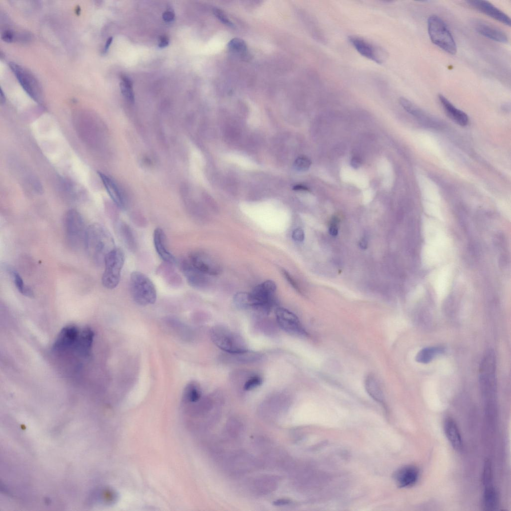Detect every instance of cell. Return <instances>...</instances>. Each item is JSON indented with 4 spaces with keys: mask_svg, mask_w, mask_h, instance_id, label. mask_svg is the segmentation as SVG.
I'll return each instance as SVG.
<instances>
[{
    "mask_svg": "<svg viewBox=\"0 0 511 511\" xmlns=\"http://www.w3.org/2000/svg\"><path fill=\"white\" fill-rule=\"evenodd\" d=\"M234 302L239 308L247 309L252 308V300L250 293L240 292L234 297Z\"/></svg>",
    "mask_w": 511,
    "mask_h": 511,
    "instance_id": "28",
    "label": "cell"
},
{
    "mask_svg": "<svg viewBox=\"0 0 511 511\" xmlns=\"http://www.w3.org/2000/svg\"><path fill=\"white\" fill-rule=\"evenodd\" d=\"M227 354L225 357L232 363H251L258 361L261 358L260 354L249 350L238 353Z\"/></svg>",
    "mask_w": 511,
    "mask_h": 511,
    "instance_id": "22",
    "label": "cell"
},
{
    "mask_svg": "<svg viewBox=\"0 0 511 511\" xmlns=\"http://www.w3.org/2000/svg\"><path fill=\"white\" fill-rule=\"evenodd\" d=\"M350 164L354 168H358L361 164V160L358 156H354L351 160Z\"/></svg>",
    "mask_w": 511,
    "mask_h": 511,
    "instance_id": "41",
    "label": "cell"
},
{
    "mask_svg": "<svg viewBox=\"0 0 511 511\" xmlns=\"http://www.w3.org/2000/svg\"><path fill=\"white\" fill-rule=\"evenodd\" d=\"M1 39L7 42H12L15 38V33L11 29H5L2 33L1 35Z\"/></svg>",
    "mask_w": 511,
    "mask_h": 511,
    "instance_id": "36",
    "label": "cell"
},
{
    "mask_svg": "<svg viewBox=\"0 0 511 511\" xmlns=\"http://www.w3.org/2000/svg\"><path fill=\"white\" fill-rule=\"evenodd\" d=\"M472 25L478 33L492 40L503 43L509 41L507 35L503 30L486 22L474 20Z\"/></svg>",
    "mask_w": 511,
    "mask_h": 511,
    "instance_id": "13",
    "label": "cell"
},
{
    "mask_svg": "<svg viewBox=\"0 0 511 511\" xmlns=\"http://www.w3.org/2000/svg\"><path fill=\"white\" fill-rule=\"evenodd\" d=\"M359 244L360 248L362 249L365 250L368 247V242L365 239H361Z\"/></svg>",
    "mask_w": 511,
    "mask_h": 511,
    "instance_id": "43",
    "label": "cell"
},
{
    "mask_svg": "<svg viewBox=\"0 0 511 511\" xmlns=\"http://www.w3.org/2000/svg\"><path fill=\"white\" fill-rule=\"evenodd\" d=\"M79 332L75 325H68L64 327L53 344V350L57 352H63L74 348Z\"/></svg>",
    "mask_w": 511,
    "mask_h": 511,
    "instance_id": "11",
    "label": "cell"
},
{
    "mask_svg": "<svg viewBox=\"0 0 511 511\" xmlns=\"http://www.w3.org/2000/svg\"><path fill=\"white\" fill-rule=\"evenodd\" d=\"M292 239L297 242H302L304 239V233L301 228H297L293 230L292 234Z\"/></svg>",
    "mask_w": 511,
    "mask_h": 511,
    "instance_id": "37",
    "label": "cell"
},
{
    "mask_svg": "<svg viewBox=\"0 0 511 511\" xmlns=\"http://www.w3.org/2000/svg\"><path fill=\"white\" fill-rule=\"evenodd\" d=\"M98 175L113 201L119 208H124L125 204L124 198L114 181L102 173L99 172Z\"/></svg>",
    "mask_w": 511,
    "mask_h": 511,
    "instance_id": "19",
    "label": "cell"
},
{
    "mask_svg": "<svg viewBox=\"0 0 511 511\" xmlns=\"http://www.w3.org/2000/svg\"><path fill=\"white\" fill-rule=\"evenodd\" d=\"M8 65L27 95L35 101L40 102L42 97V90L35 76L28 70L17 63L10 62Z\"/></svg>",
    "mask_w": 511,
    "mask_h": 511,
    "instance_id": "7",
    "label": "cell"
},
{
    "mask_svg": "<svg viewBox=\"0 0 511 511\" xmlns=\"http://www.w3.org/2000/svg\"><path fill=\"white\" fill-rule=\"evenodd\" d=\"M399 102L405 111L419 120L424 122H430L433 120L426 112L406 98L400 97Z\"/></svg>",
    "mask_w": 511,
    "mask_h": 511,
    "instance_id": "21",
    "label": "cell"
},
{
    "mask_svg": "<svg viewBox=\"0 0 511 511\" xmlns=\"http://www.w3.org/2000/svg\"><path fill=\"white\" fill-rule=\"evenodd\" d=\"M466 2L480 12L506 25L511 26L510 17L490 2L484 0H470Z\"/></svg>",
    "mask_w": 511,
    "mask_h": 511,
    "instance_id": "12",
    "label": "cell"
},
{
    "mask_svg": "<svg viewBox=\"0 0 511 511\" xmlns=\"http://www.w3.org/2000/svg\"><path fill=\"white\" fill-rule=\"evenodd\" d=\"M338 223V219L336 217H333L330 223L328 230L329 234L332 236L335 237L338 234V228L337 226Z\"/></svg>",
    "mask_w": 511,
    "mask_h": 511,
    "instance_id": "35",
    "label": "cell"
},
{
    "mask_svg": "<svg viewBox=\"0 0 511 511\" xmlns=\"http://www.w3.org/2000/svg\"><path fill=\"white\" fill-rule=\"evenodd\" d=\"M509 263L510 259L509 256L506 254H502L499 259V264L500 267L505 268L508 266Z\"/></svg>",
    "mask_w": 511,
    "mask_h": 511,
    "instance_id": "38",
    "label": "cell"
},
{
    "mask_svg": "<svg viewBox=\"0 0 511 511\" xmlns=\"http://www.w3.org/2000/svg\"><path fill=\"white\" fill-rule=\"evenodd\" d=\"M94 337V332L89 327H84L79 332L74 348L80 356L84 358L90 357Z\"/></svg>",
    "mask_w": 511,
    "mask_h": 511,
    "instance_id": "16",
    "label": "cell"
},
{
    "mask_svg": "<svg viewBox=\"0 0 511 511\" xmlns=\"http://www.w3.org/2000/svg\"><path fill=\"white\" fill-rule=\"evenodd\" d=\"M125 256L123 250L115 248L105 257L104 270L102 276L103 285L108 289H113L119 284Z\"/></svg>",
    "mask_w": 511,
    "mask_h": 511,
    "instance_id": "6",
    "label": "cell"
},
{
    "mask_svg": "<svg viewBox=\"0 0 511 511\" xmlns=\"http://www.w3.org/2000/svg\"><path fill=\"white\" fill-rule=\"evenodd\" d=\"M502 109L503 110L506 111H508V110L510 111V104H506L502 106Z\"/></svg>",
    "mask_w": 511,
    "mask_h": 511,
    "instance_id": "47",
    "label": "cell"
},
{
    "mask_svg": "<svg viewBox=\"0 0 511 511\" xmlns=\"http://www.w3.org/2000/svg\"><path fill=\"white\" fill-rule=\"evenodd\" d=\"M201 396V389L200 385L197 382L191 381L185 386L183 394V398L185 402H197Z\"/></svg>",
    "mask_w": 511,
    "mask_h": 511,
    "instance_id": "24",
    "label": "cell"
},
{
    "mask_svg": "<svg viewBox=\"0 0 511 511\" xmlns=\"http://www.w3.org/2000/svg\"><path fill=\"white\" fill-rule=\"evenodd\" d=\"M130 286L132 296L140 305L154 304L157 299V291L151 280L145 274L135 271L131 273Z\"/></svg>",
    "mask_w": 511,
    "mask_h": 511,
    "instance_id": "4",
    "label": "cell"
},
{
    "mask_svg": "<svg viewBox=\"0 0 511 511\" xmlns=\"http://www.w3.org/2000/svg\"><path fill=\"white\" fill-rule=\"evenodd\" d=\"M444 352V349L441 347H428L420 350L417 354L416 361L421 363H428L430 362L437 355L441 354Z\"/></svg>",
    "mask_w": 511,
    "mask_h": 511,
    "instance_id": "23",
    "label": "cell"
},
{
    "mask_svg": "<svg viewBox=\"0 0 511 511\" xmlns=\"http://www.w3.org/2000/svg\"><path fill=\"white\" fill-rule=\"evenodd\" d=\"M112 40H113V37H109L108 38V39L107 40V41H106V42L105 43V46L104 47V51L105 52L107 51L108 49L109 48L110 45H111V44L112 43Z\"/></svg>",
    "mask_w": 511,
    "mask_h": 511,
    "instance_id": "44",
    "label": "cell"
},
{
    "mask_svg": "<svg viewBox=\"0 0 511 511\" xmlns=\"http://www.w3.org/2000/svg\"><path fill=\"white\" fill-rule=\"evenodd\" d=\"M210 335L213 343L226 353H238L248 350L243 337L225 326H213Z\"/></svg>",
    "mask_w": 511,
    "mask_h": 511,
    "instance_id": "2",
    "label": "cell"
},
{
    "mask_svg": "<svg viewBox=\"0 0 511 511\" xmlns=\"http://www.w3.org/2000/svg\"><path fill=\"white\" fill-rule=\"evenodd\" d=\"M498 497L495 490L492 487L486 489L484 497V505L487 510H493L498 505Z\"/></svg>",
    "mask_w": 511,
    "mask_h": 511,
    "instance_id": "27",
    "label": "cell"
},
{
    "mask_svg": "<svg viewBox=\"0 0 511 511\" xmlns=\"http://www.w3.org/2000/svg\"><path fill=\"white\" fill-rule=\"evenodd\" d=\"M295 189H297V190H308V189L306 187H304V186H302V185L297 186L296 187H295Z\"/></svg>",
    "mask_w": 511,
    "mask_h": 511,
    "instance_id": "48",
    "label": "cell"
},
{
    "mask_svg": "<svg viewBox=\"0 0 511 511\" xmlns=\"http://www.w3.org/2000/svg\"><path fill=\"white\" fill-rule=\"evenodd\" d=\"M275 314L278 325L286 333L295 336L307 335L297 316L289 310L277 307Z\"/></svg>",
    "mask_w": 511,
    "mask_h": 511,
    "instance_id": "9",
    "label": "cell"
},
{
    "mask_svg": "<svg viewBox=\"0 0 511 511\" xmlns=\"http://www.w3.org/2000/svg\"><path fill=\"white\" fill-rule=\"evenodd\" d=\"M365 387L368 393L379 402L383 400V393L379 383L373 375H368L365 380Z\"/></svg>",
    "mask_w": 511,
    "mask_h": 511,
    "instance_id": "25",
    "label": "cell"
},
{
    "mask_svg": "<svg viewBox=\"0 0 511 511\" xmlns=\"http://www.w3.org/2000/svg\"><path fill=\"white\" fill-rule=\"evenodd\" d=\"M119 232L125 244L131 250H134L136 243L133 234L129 227L125 223L119 225Z\"/></svg>",
    "mask_w": 511,
    "mask_h": 511,
    "instance_id": "29",
    "label": "cell"
},
{
    "mask_svg": "<svg viewBox=\"0 0 511 511\" xmlns=\"http://www.w3.org/2000/svg\"><path fill=\"white\" fill-rule=\"evenodd\" d=\"M87 228L78 211L71 209L66 212L64 218V229L66 240L70 248L76 250L84 247Z\"/></svg>",
    "mask_w": 511,
    "mask_h": 511,
    "instance_id": "5",
    "label": "cell"
},
{
    "mask_svg": "<svg viewBox=\"0 0 511 511\" xmlns=\"http://www.w3.org/2000/svg\"><path fill=\"white\" fill-rule=\"evenodd\" d=\"M121 78L122 82L120 84V87L121 93L127 100L133 102L134 95L132 89V81L125 75H122Z\"/></svg>",
    "mask_w": 511,
    "mask_h": 511,
    "instance_id": "30",
    "label": "cell"
},
{
    "mask_svg": "<svg viewBox=\"0 0 511 511\" xmlns=\"http://www.w3.org/2000/svg\"><path fill=\"white\" fill-rule=\"evenodd\" d=\"M163 19L166 22H170L172 21L175 17L174 13L171 11H167L163 13L162 15Z\"/></svg>",
    "mask_w": 511,
    "mask_h": 511,
    "instance_id": "39",
    "label": "cell"
},
{
    "mask_svg": "<svg viewBox=\"0 0 511 511\" xmlns=\"http://www.w3.org/2000/svg\"><path fill=\"white\" fill-rule=\"evenodd\" d=\"M84 247L89 258L98 265L104 264L106 256L116 248L110 233L98 223L87 227Z\"/></svg>",
    "mask_w": 511,
    "mask_h": 511,
    "instance_id": "1",
    "label": "cell"
},
{
    "mask_svg": "<svg viewBox=\"0 0 511 511\" xmlns=\"http://www.w3.org/2000/svg\"><path fill=\"white\" fill-rule=\"evenodd\" d=\"M10 276L13 279L15 286L18 291L22 295L29 297L33 296L34 294L30 287L24 284L19 274L14 269L10 268L8 270Z\"/></svg>",
    "mask_w": 511,
    "mask_h": 511,
    "instance_id": "26",
    "label": "cell"
},
{
    "mask_svg": "<svg viewBox=\"0 0 511 511\" xmlns=\"http://www.w3.org/2000/svg\"><path fill=\"white\" fill-rule=\"evenodd\" d=\"M348 40L354 49L367 59L380 64L386 59L385 50L368 40L355 35L349 36Z\"/></svg>",
    "mask_w": 511,
    "mask_h": 511,
    "instance_id": "8",
    "label": "cell"
},
{
    "mask_svg": "<svg viewBox=\"0 0 511 511\" xmlns=\"http://www.w3.org/2000/svg\"><path fill=\"white\" fill-rule=\"evenodd\" d=\"M418 477L419 471L413 466L401 468L396 472L394 476L396 483L401 488L413 486L417 482Z\"/></svg>",
    "mask_w": 511,
    "mask_h": 511,
    "instance_id": "17",
    "label": "cell"
},
{
    "mask_svg": "<svg viewBox=\"0 0 511 511\" xmlns=\"http://www.w3.org/2000/svg\"><path fill=\"white\" fill-rule=\"evenodd\" d=\"M262 378L258 375H253L248 378L245 382L243 388L246 391H249L260 385L262 383Z\"/></svg>",
    "mask_w": 511,
    "mask_h": 511,
    "instance_id": "32",
    "label": "cell"
},
{
    "mask_svg": "<svg viewBox=\"0 0 511 511\" xmlns=\"http://www.w3.org/2000/svg\"><path fill=\"white\" fill-rule=\"evenodd\" d=\"M228 46L232 50L239 52H244L247 49V46L245 41L239 38L231 39L228 43Z\"/></svg>",
    "mask_w": 511,
    "mask_h": 511,
    "instance_id": "31",
    "label": "cell"
},
{
    "mask_svg": "<svg viewBox=\"0 0 511 511\" xmlns=\"http://www.w3.org/2000/svg\"><path fill=\"white\" fill-rule=\"evenodd\" d=\"M187 260L194 268L207 275H216L222 271L219 262L205 253H191Z\"/></svg>",
    "mask_w": 511,
    "mask_h": 511,
    "instance_id": "10",
    "label": "cell"
},
{
    "mask_svg": "<svg viewBox=\"0 0 511 511\" xmlns=\"http://www.w3.org/2000/svg\"><path fill=\"white\" fill-rule=\"evenodd\" d=\"M438 99L446 114L450 118L461 126L468 125L469 119L466 113L455 107L444 95L439 94Z\"/></svg>",
    "mask_w": 511,
    "mask_h": 511,
    "instance_id": "18",
    "label": "cell"
},
{
    "mask_svg": "<svg viewBox=\"0 0 511 511\" xmlns=\"http://www.w3.org/2000/svg\"><path fill=\"white\" fill-rule=\"evenodd\" d=\"M311 165L310 160L307 157L301 156L296 159L294 162V167L298 171L307 170Z\"/></svg>",
    "mask_w": 511,
    "mask_h": 511,
    "instance_id": "33",
    "label": "cell"
},
{
    "mask_svg": "<svg viewBox=\"0 0 511 511\" xmlns=\"http://www.w3.org/2000/svg\"><path fill=\"white\" fill-rule=\"evenodd\" d=\"M427 23L428 34L432 43L446 52L455 54L457 45L445 21L439 16L433 15L429 16Z\"/></svg>",
    "mask_w": 511,
    "mask_h": 511,
    "instance_id": "3",
    "label": "cell"
},
{
    "mask_svg": "<svg viewBox=\"0 0 511 511\" xmlns=\"http://www.w3.org/2000/svg\"><path fill=\"white\" fill-rule=\"evenodd\" d=\"M445 434L452 447L456 450H460L462 447V441L459 429L451 418H447L444 423Z\"/></svg>",
    "mask_w": 511,
    "mask_h": 511,
    "instance_id": "20",
    "label": "cell"
},
{
    "mask_svg": "<svg viewBox=\"0 0 511 511\" xmlns=\"http://www.w3.org/2000/svg\"><path fill=\"white\" fill-rule=\"evenodd\" d=\"M181 268L189 284L196 288L205 287L208 283L207 275L194 268L187 259L181 263Z\"/></svg>",
    "mask_w": 511,
    "mask_h": 511,
    "instance_id": "15",
    "label": "cell"
},
{
    "mask_svg": "<svg viewBox=\"0 0 511 511\" xmlns=\"http://www.w3.org/2000/svg\"><path fill=\"white\" fill-rule=\"evenodd\" d=\"M288 502H289V501H288L287 500H281L275 502V505H284L285 504H288Z\"/></svg>",
    "mask_w": 511,
    "mask_h": 511,
    "instance_id": "46",
    "label": "cell"
},
{
    "mask_svg": "<svg viewBox=\"0 0 511 511\" xmlns=\"http://www.w3.org/2000/svg\"><path fill=\"white\" fill-rule=\"evenodd\" d=\"M0 103H3L4 102L5 100V98L4 94L2 92L1 88H0Z\"/></svg>",
    "mask_w": 511,
    "mask_h": 511,
    "instance_id": "45",
    "label": "cell"
},
{
    "mask_svg": "<svg viewBox=\"0 0 511 511\" xmlns=\"http://www.w3.org/2000/svg\"><path fill=\"white\" fill-rule=\"evenodd\" d=\"M282 272L284 276L286 278L287 280L289 281L291 285H292V286L294 287V288H295L296 290H299L297 284L293 279L292 277H291V276L289 274V273L286 271H285L284 270H282Z\"/></svg>",
    "mask_w": 511,
    "mask_h": 511,
    "instance_id": "40",
    "label": "cell"
},
{
    "mask_svg": "<svg viewBox=\"0 0 511 511\" xmlns=\"http://www.w3.org/2000/svg\"><path fill=\"white\" fill-rule=\"evenodd\" d=\"M169 40L167 36L165 35H162L160 37L159 46L160 47H164L167 46L169 44Z\"/></svg>",
    "mask_w": 511,
    "mask_h": 511,
    "instance_id": "42",
    "label": "cell"
},
{
    "mask_svg": "<svg viewBox=\"0 0 511 511\" xmlns=\"http://www.w3.org/2000/svg\"><path fill=\"white\" fill-rule=\"evenodd\" d=\"M213 12L215 16L223 23L228 26L233 25L232 22L222 10L218 8H214Z\"/></svg>",
    "mask_w": 511,
    "mask_h": 511,
    "instance_id": "34",
    "label": "cell"
},
{
    "mask_svg": "<svg viewBox=\"0 0 511 511\" xmlns=\"http://www.w3.org/2000/svg\"><path fill=\"white\" fill-rule=\"evenodd\" d=\"M166 240L164 231L161 228H156L153 233V242L156 252L165 263L173 264L176 262V259L168 250Z\"/></svg>",
    "mask_w": 511,
    "mask_h": 511,
    "instance_id": "14",
    "label": "cell"
}]
</instances>
